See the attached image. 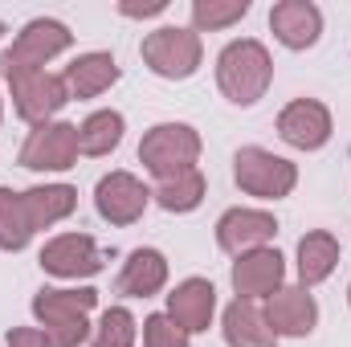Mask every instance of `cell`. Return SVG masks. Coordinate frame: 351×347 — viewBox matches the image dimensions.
<instances>
[{"mask_svg":"<svg viewBox=\"0 0 351 347\" xmlns=\"http://www.w3.org/2000/svg\"><path fill=\"white\" fill-rule=\"evenodd\" d=\"M269 82H274V58H269V49L262 41L241 37V41H229L217 53V86L233 106L262 102Z\"/></svg>","mask_w":351,"mask_h":347,"instance_id":"cell-1","label":"cell"},{"mask_svg":"<svg viewBox=\"0 0 351 347\" xmlns=\"http://www.w3.org/2000/svg\"><path fill=\"white\" fill-rule=\"evenodd\" d=\"M94 307H98V290H90V286H78V290L41 286L33 294V319L53 339V347H82L86 344L90 339V311Z\"/></svg>","mask_w":351,"mask_h":347,"instance_id":"cell-2","label":"cell"},{"mask_svg":"<svg viewBox=\"0 0 351 347\" xmlns=\"http://www.w3.org/2000/svg\"><path fill=\"white\" fill-rule=\"evenodd\" d=\"M200 147L204 143H200V131L196 127H188V123H156L143 135V143H139V164L156 176V180H164V176L196 168Z\"/></svg>","mask_w":351,"mask_h":347,"instance_id":"cell-3","label":"cell"},{"mask_svg":"<svg viewBox=\"0 0 351 347\" xmlns=\"http://www.w3.org/2000/svg\"><path fill=\"white\" fill-rule=\"evenodd\" d=\"M143 62L156 78H168V82H184L200 70L204 62V45H200V33L196 29H180V25H164L156 33L143 37Z\"/></svg>","mask_w":351,"mask_h":347,"instance_id":"cell-4","label":"cell"},{"mask_svg":"<svg viewBox=\"0 0 351 347\" xmlns=\"http://www.w3.org/2000/svg\"><path fill=\"white\" fill-rule=\"evenodd\" d=\"M74 45V33L53 21V16H37L29 21L16 41L0 53V74H21V70H45V62H53L58 53H66Z\"/></svg>","mask_w":351,"mask_h":347,"instance_id":"cell-5","label":"cell"},{"mask_svg":"<svg viewBox=\"0 0 351 347\" xmlns=\"http://www.w3.org/2000/svg\"><path fill=\"white\" fill-rule=\"evenodd\" d=\"M233 180L241 192L258 196V200H282L294 192L298 184V168L265 147H241L233 156Z\"/></svg>","mask_w":351,"mask_h":347,"instance_id":"cell-6","label":"cell"},{"mask_svg":"<svg viewBox=\"0 0 351 347\" xmlns=\"http://www.w3.org/2000/svg\"><path fill=\"white\" fill-rule=\"evenodd\" d=\"M8 94H12V110L41 127V123H53V115L70 102V90L62 82V74H49V70H21V74H4Z\"/></svg>","mask_w":351,"mask_h":347,"instance_id":"cell-7","label":"cell"},{"mask_svg":"<svg viewBox=\"0 0 351 347\" xmlns=\"http://www.w3.org/2000/svg\"><path fill=\"white\" fill-rule=\"evenodd\" d=\"M78 156H82L78 152V127L53 119V123H41V127L29 131V139L21 143L16 164L29 168V172H66V168L78 164Z\"/></svg>","mask_w":351,"mask_h":347,"instance_id":"cell-8","label":"cell"},{"mask_svg":"<svg viewBox=\"0 0 351 347\" xmlns=\"http://www.w3.org/2000/svg\"><path fill=\"white\" fill-rule=\"evenodd\" d=\"M331 131H335L331 110L319 98H294L278 115V139L290 143L294 152H319V147H327Z\"/></svg>","mask_w":351,"mask_h":347,"instance_id":"cell-9","label":"cell"},{"mask_svg":"<svg viewBox=\"0 0 351 347\" xmlns=\"http://www.w3.org/2000/svg\"><path fill=\"white\" fill-rule=\"evenodd\" d=\"M102 265H106V254L98 250V241L90 233H62V237L45 241V250H41V270L53 278L78 282V278L102 274Z\"/></svg>","mask_w":351,"mask_h":347,"instance_id":"cell-10","label":"cell"},{"mask_svg":"<svg viewBox=\"0 0 351 347\" xmlns=\"http://www.w3.org/2000/svg\"><path fill=\"white\" fill-rule=\"evenodd\" d=\"M147 200H152V192L131 172H110L94 184V208L110 225H135L147 213Z\"/></svg>","mask_w":351,"mask_h":347,"instance_id":"cell-11","label":"cell"},{"mask_svg":"<svg viewBox=\"0 0 351 347\" xmlns=\"http://www.w3.org/2000/svg\"><path fill=\"white\" fill-rule=\"evenodd\" d=\"M274 237H278V221L265 208H229L217 221V246L225 254H233V258L265 250Z\"/></svg>","mask_w":351,"mask_h":347,"instance_id":"cell-12","label":"cell"},{"mask_svg":"<svg viewBox=\"0 0 351 347\" xmlns=\"http://www.w3.org/2000/svg\"><path fill=\"white\" fill-rule=\"evenodd\" d=\"M265 323L278 339H306L319 323V302L306 286H282L265 298Z\"/></svg>","mask_w":351,"mask_h":347,"instance_id":"cell-13","label":"cell"},{"mask_svg":"<svg viewBox=\"0 0 351 347\" xmlns=\"http://www.w3.org/2000/svg\"><path fill=\"white\" fill-rule=\"evenodd\" d=\"M233 290H237V298H250V302H258V298H269V294H278L282 290V282H286V261L278 250H254V254H241V258L233 261Z\"/></svg>","mask_w":351,"mask_h":347,"instance_id":"cell-14","label":"cell"},{"mask_svg":"<svg viewBox=\"0 0 351 347\" xmlns=\"http://www.w3.org/2000/svg\"><path fill=\"white\" fill-rule=\"evenodd\" d=\"M213 315H217V286L208 278H184L172 294H168V319H172L184 335L208 331Z\"/></svg>","mask_w":351,"mask_h":347,"instance_id":"cell-15","label":"cell"},{"mask_svg":"<svg viewBox=\"0 0 351 347\" xmlns=\"http://www.w3.org/2000/svg\"><path fill=\"white\" fill-rule=\"evenodd\" d=\"M269 29L286 49H311L323 37V12L311 0H278L269 8Z\"/></svg>","mask_w":351,"mask_h":347,"instance_id":"cell-16","label":"cell"},{"mask_svg":"<svg viewBox=\"0 0 351 347\" xmlns=\"http://www.w3.org/2000/svg\"><path fill=\"white\" fill-rule=\"evenodd\" d=\"M164 286H168V258L160 250H131L114 278V290L123 298H152Z\"/></svg>","mask_w":351,"mask_h":347,"instance_id":"cell-17","label":"cell"},{"mask_svg":"<svg viewBox=\"0 0 351 347\" xmlns=\"http://www.w3.org/2000/svg\"><path fill=\"white\" fill-rule=\"evenodd\" d=\"M221 331H225V344L229 347H274L278 344V335L265 323V311L258 302H250V298H233L225 307Z\"/></svg>","mask_w":351,"mask_h":347,"instance_id":"cell-18","label":"cell"},{"mask_svg":"<svg viewBox=\"0 0 351 347\" xmlns=\"http://www.w3.org/2000/svg\"><path fill=\"white\" fill-rule=\"evenodd\" d=\"M62 82L70 90V98H98L102 90H110L119 82V62L110 53H82L66 66Z\"/></svg>","mask_w":351,"mask_h":347,"instance_id":"cell-19","label":"cell"},{"mask_svg":"<svg viewBox=\"0 0 351 347\" xmlns=\"http://www.w3.org/2000/svg\"><path fill=\"white\" fill-rule=\"evenodd\" d=\"M25 208H29L33 229H53L58 221H66L78 208V188H70V184H37V188L25 192Z\"/></svg>","mask_w":351,"mask_h":347,"instance_id":"cell-20","label":"cell"},{"mask_svg":"<svg viewBox=\"0 0 351 347\" xmlns=\"http://www.w3.org/2000/svg\"><path fill=\"white\" fill-rule=\"evenodd\" d=\"M335 265H339V241L327 229H315L298 241V278H302L306 290L327 282L335 274Z\"/></svg>","mask_w":351,"mask_h":347,"instance_id":"cell-21","label":"cell"},{"mask_svg":"<svg viewBox=\"0 0 351 347\" xmlns=\"http://www.w3.org/2000/svg\"><path fill=\"white\" fill-rule=\"evenodd\" d=\"M204 192H208L204 172H200V168H188V172H176V176L156 180L152 200H156L164 213H192V208H200Z\"/></svg>","mask_w":351,"mask_h":347,"instance_id":"cell-22","label":"cell"},{"mask_svg":"<svg viewBox=\"0 0 351 347\" xmlns=\"http://www.w3.org/2000/svg\"><path fill=\"white\" fill-rule=\"evenodd\" d=\"M123 131H127V123H123V115L119 110H94L82 119V127H78V152L82 156H110L119 143H123Z\"/></svg>","mask_w":351,"mask_h":347,"instance_id":"cell-23","label":"cell"},{"mask_svg":"<svg viewBox=\"0 0 351 347\" xmlns=\"http://www.w3.org/2000/svg\"><path fill=\"white\" fill-rule=\"evenodd\" d=\"M33 221H29V208H25V192H12V188H0V250L4 254H21L29 241H33Z\"/></svg>","mask_w":351,"mask_h":347,"instance_id":"cell-24","label":"cell"},{"mask_svg":"<svg viewBox=\"0 0 351 347\" xmlns=\"http://www.w3.org/2000/svg\"><path fill=\"white\" fill-rule=\"evenodd\" d=\"M139 339V323L127 307H106L98 327L90 331V347H135Z\"/></svg>","mask_w":351,"mask_h":347,"instance_id":"cell-25","label":"cell"},{"mask_svg":"<svg viewBox=\"0 0 351 347\" xmlns=\"http://www.w3.org/2000/svg\"><path fill=\"white\" fill-rule=\"evenodd\" d=\"M250 16V0H192V29L196 33H221Z\"/></svg>","mask_w":351,"mask_h":347,"instance_id":"cell-26","label":"cell"},{"mask_svg":"<svg viewBox=\"0 0 351 347\" xmlns=\"http://www.w3.org/2000/svg\"><path fill=\"white\" fill-rule=\"evenodd\" d=\"M143 347H188V335L168 319V311L164 315H147L143 319Z\"/></svg>","mask_w":351,"mask_h":347,"instance_id":"cell-27","label":"cell"},{"mask_svg":"<svg viewBox=\"0 0 351 347\" xmlns=\"http://www.w3.org/2000/svg\"><path fill=\"white\" fill-rule=\"evenodd\" d=\"M8 347H53V339L41 327H12L8 331Z\"/></svg>","mask_w":351,"mask_h":347,"instance_id":"cell-28","label":"cell"},{"mask_svg":"<svg viewBox=\"0 0 351 347\" xmlns=\"http://www.w3.org/2000/svg\"><path fill=\"white\" fill-rule=\"evenodd\" d=\"M164 8H168V0H152V4H127V0H123V4H119L123 16H160Z\"/></svg>","mask_w":351,"mask_h":347,"instance_id":"cell-29","label":"cell"},{"mask_svg":"<svg viewBox=\"0 0 351 347\" xmlns=\"http://www.w3.org/2000/svg\"><path fill=\"white\" fill-rule=\"evenodd\" d=\"M348 302H351V286H348Z\"/></svg>","mask_w":351,"mask_h":347,"instance_id":"cell-30","label":"cell"},{"mask_svg":"<svg viewBox=\"0 0 351 347\" xmlns=\"http://www.w3.org/2000/svg\"><path fill=\"white\" fill-rule=\"evenodd\" d=\"M0 37H4V25H0Z\"/></svg>","mask_w":351,"mask_h":347,"instance_id":"cell-31","label":"cell"},{"mask_svg":"<svg viewBox=\"0 0 351 347\" xmlns=\"http://www.w3.org/2000/svg\"><path fill=\"white\" fill-rule=\"evenodd\" d=\"M0 115H4V106H0Z\"/></svg>","mask_w":351,"mask_h":347,"instance_id":"cell-32","label":"cell"}]
</instances>
